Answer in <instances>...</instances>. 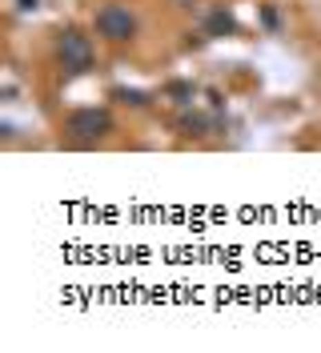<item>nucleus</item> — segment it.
<instances>
[{
	"label": "nucleus",
	"instance_id": "obj_5",
	"mask_svg": "<svg viewBox=\"0 0 321 353\" xmlns=\"http://www.w3.org/2000/svg\"><path fill=\"white\" fill-rule=\"evenodd\" d=\"M165 97H169L173 105L189 109V105H193V97H197V85H193V81H173V85H165Z\"/></svg>",
	"mask_w": 321,
	"mask_h": 353
},
{
	"label": "nucleus",
	"instance_id": "obj_4",
	"mask_svg": "<svg viewBox=\"0 0 321 353\" xmlns=\"http://www.w3.org/2000/svg\"><path fill=\"white\" fill-rule=\"evenodd\" d=\"M233 32H237L233 12H225V8H213V12L205 17V37H233Z\"/></svg>",
	"mask_w": 321,
	"mask_h": 353
},
{
	"label": "nucleus",
	"instance_id": "obj_2",
	"mask_svg": "<svg viewBox=\"0 0 321 353\" xmlns=\"http://www.w3.org/2000/svg\"><path fill=\"white\" fill-rule=\"evenodd\" d=\"M57 65L68 77H85L88 68H93V41L81 28H61L57 32Z\"/></svg>",
	"mask_w": 321,
	"mask_h": 353
},
{
	"label": "nucleus",
	"instance_id": "obj_9",
	"mask_svg": "<svg viewBox=\"0 0 321 353\" xmlns=\"http://www.w3.org/2000/svg\"><path fill=\"white\" fill-rule=\"evenodd\" d=\"M41 8V0H17V12H37Z\"/></svg>",
	"mask_w": 321,
	"mask_h": 353
},
{
	"label": "nucleus",
	"instance_id": "obj_3",
	"mask_svg": "<svg viewBox=\"0 0 321 353\" xmlns=\"http://www.w3.org/2000/svg\"><path fill=\"white\" fill-rule=\"evenodd\" d=\"M93 28H97V37L108 44H128L133 37H137V17H133V8H125V4H105L97 17H93Z\"/></svg>",
	"mask_w": 321,
	"mask_h": 353
},
{
	"label": "nucleus",
	"instance_id": "obj_1",
	"mask_svg": "<svg viewBox=\"0 0 321 353\" xmlns=\"http://www.w3.org/2000/svg\"><path fill=\"white\" fill-rule=\"evenodd\" d=\"M61 132L72 141V145H97L101 137L113 132V112L97 109V105H88V109H72L61 121Z\"/></svg>",
	"mask_w": 321,
	"mask_h": 353
},
{
	"label": "nucleus",
	"instance_id": "obj_8",
	"mask_svg": "<svg viewBox=\"0 0 321 353\" xmlns=\"http://www.w3.org/2000/svg\"><path fill=\"white\" fill-rule=\"evenodd\" d=\"M261 24H265L269 32H278V28H281V12L273 8V4H265V8H261Z\"/></svg>",
	"mask_w": 321,
	"mask_h": 353
},
{
	"label": "nucleus",
	"instance_id": "obj_6",
	"mask_svg": "<svg viewBox=\"0 0 321 353\" xmlns=\"http://www.w3.org/2000/svg\"><path fill=\"white\" fill-rule=\"evenodd\" d=\"M209 125H217V121L201 117V112H185V117H181V129L189 132V137H205V132H209Z\"/></svg>",
	"mask_w": 321,
	"mask_h": 353
},
{
	"label": "nucleus",
	"instance_id": "obj_7",
	"mask_svg": "<svg viewBox=\"0 0 321 353\" xmlns=\"http://www.w3.org/2000/svg\"><path fill=\"white\" fill-rule=\"evenodd\" d=\"M113 97L121 105H133V109H145L149 105V92H141V88H113Z\"/></svg>",
	"mask_w": 321,
	"mask_h": 353
},
{
	"label": "nucleus",
	"instance_id": "obj_10",
	"mask_svg": "<svg viewBox=\"0 0 321 353\" xmlns=\"http://www.w3.org/2000/svg\"><path fill=\"white\" fill-rule=\"evenodd\" d=\"M173 4H177V8H193V4H197V0H173Z\"/></svg>",
	"mask_w": 321,
	"mask_h": 353
}]
</instances>
